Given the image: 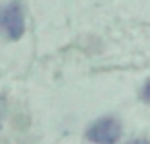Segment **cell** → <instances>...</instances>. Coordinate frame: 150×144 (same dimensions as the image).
I'll list each match as a JSON object with an SVG mask.
<instances>
[{
    "label": "cell",
    "mask_w": 150,
    "mask_h": 144,
    "mask_svg": "<svg viewBox=\"0 0 150 144\" xmlns=\"http://www.w3.org/2000/svg\"><path fill=\"white\" fill-rule=\"evenodd\" d=\"M0 33L11 41L25 33V13L19 0H11L0 6Z\"/></svg>",
    "instance_id": "1"
},
{
    "label": "cell",
    "mask_w": 150,
    "mask_h": 144,
    "mask_svg": "<svg viewBox=\"0 0 150 144\" xmlns=\"http://www.w3.org/2000/svg\"><path fill=\"white\" fill-rule=\"evenodd\" d=\"M119 136H121V123L115 117H103L95 121L86 132V138L97 144H115Z\"/></svg>",
    "instance_id": "2"
},
{
    "label": "cell",
    "mask_w": 150,
    "mask_h": 144,
    "mask_svg": "<svg viewBox=\"0 0 150 144\" xmlns=\"http://www.w3.org/2000/svg\"><path fill=\"white\" fill-rule=\"evenodd\" d=\"M142 97H144L146 101H150V78L146 80V84H144V89H142Z\"/></svg>",
    "instance_id": "3"
},
{
    "label": "cell",
    "mask_w": 150,
    "mask_h": 144,
    "mask_svg": "<svg viewBox=\"0 0 150 144\" xmlns=\"http://www.w3.org/2000/svg\"><path fill=\"white\" fill-rule=\"evenodd\" d=\"M132 144H150V142H148V140H134Z\"/></svg>",
    "instance_id": "4"
}]
</instances>
